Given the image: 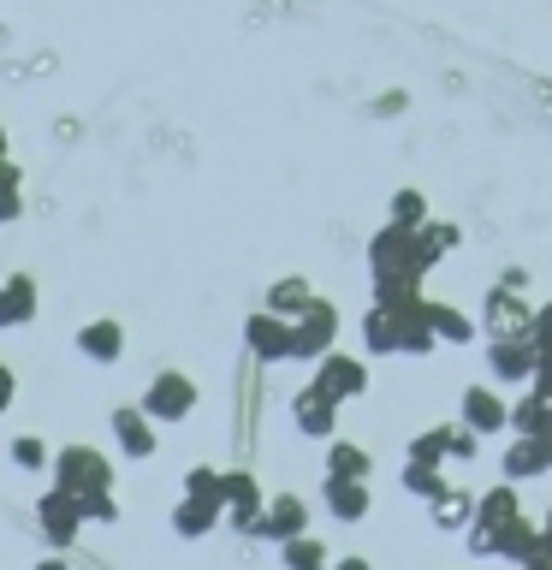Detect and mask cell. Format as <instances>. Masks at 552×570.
<instances>
[{
    "instance_id": "277c9868",
    "label": "cell",
    "mask_w": 552,
    "mask_h": 570,
    "mask_svg": "<svg viewBox=\"0 0 552 570\" xmlns=\"http://www.w3.org/2000/svg\"><path fill=\"white\" fill-rule=\"evenodd\" d=\"M327 351H338V309L327 297H315L309 309L292 321V363H321Z\"/></svg>"
},
{
    "instance_id": "d6986e66",
    "label": "cell",
    "mask_w": 552,
    "mask_h": 570,
    "mask_svg": "<svg viewBox=\"0 0 552 570\" xmlns=\"http://www.w3.org/2000/svg\"><path fill=\"white\" fill-rule=\"evenodd\" d=\"M78 351L89 356V363H119V356H125V327H119V321H83V327H78Z\"/></svg>"
},
{
    "instance_id": "f1b7e54d",
    "label": "cell",
    "mask_w": 552,
    "mask_h": 570,
    "mask_svg": "<svg viewBox=\"0 0 552 570\" xmlns=\"http://www.w3.org/2000/svg\"><path fill=\"white\" fill-rule=\"evenodd\" d=\"M363 356H398V327H392V309H374L363 315Z\"/></svg>"
},
{
    "instance_id": "7bdbcfd3",
    "label": "cell",
    "mask_w": 552,
    "mask_h": 570,
    "mask_svg": "<svg viewBox=\"0 0 552 570\" xmlns=\"http://www.w3.org/2000/svg\"><path fill=\"white\" fill-rule=\"evenodd\" d=\"M36 570H66V559H60V552H53V559H42V564H36Z\"/></svg>"
},
{
    "instance_id": "ffe728a7",
    "label": "cell",
    "mask_w": 552,
    "mask_h": 570,
    "mask_svg": "<svg viewBox=\"0 0 552 570\" xmlns=\"http://www.w3.org/2000/svg\"><path fill=\"white\" fill-rule=\"evenodd\" d=\"M427 303V297H422ZM422 303H410V309H392V327H398V356H427L440 345L434 327H427V309Z\"/></svg>"
},
{
    "instance_id": "9a60e30c",
    "label": "cell",
    "mask_w": 552,
    "mask_h": 570,
    "mask_svg": "<svg viewBox=\"0 0 552 570\" xmlns=\"http://www.w3.org/2000/svg\"><path fill=\"white\" fill-rule=\"evenodd\" d=\"M321 505H327L333 523H363V517L374 511V493H368V481L327 475V481H321Z\"/></svg>"
},
{
    "instance_id": "d590c367",
    "label": "cell",
    "mask_w": 552,
    "mask_h": 570,
    "mask_svg": "<svg viewBox=\"0 0 552 570\" xmlns=\"http://www.w3.org/2000/svg\"><path fill=\"white\" fill-rule=\"evenodd\" d=\"M392 226H427V208H422L416 190H404L398 203H392Z\"/></svg>"
},
{
    "instance_id": "ac0fdd59",
    "label": "cell",
    "mask_w": 552,
    "mask_h": 570,
    "mask_svg": "<svg viewBox=\"0 0 552 570\" xmlns=\"http://www.w3.org/2000/svg\"><path fill=\"white\" fill-rule=\"evenodd\" d=\"M529 315H534V309H523V303H516V292H499V285H493V297H487V327H481V333H493V338H529Z\"/></svg>"
},
{
    "instance_id": "44dd1931",
    "label": "cell",
    "mask_w": 552,
    "mask_h": 570,
    "mask_svg": "<svg viewBox=\"0 0 552 570\" xmlns=\"http://www.w3.org/2000/svg\"><path fill=\"white\" fill-rule=\"evenodd\" d=\"M516 511H523V499H516V481H493V488L475 493V523H481V529H505Z\"/></svg>"
},
{
    "instance_id": "603a6c76",
    "label": "cell",
    "mask_w": 552,
    "mask_h": 570,
    "mask_svg": "<svg viewBox=\"0 0 552 570\" xmlns=\"http://www.w3.org/2000/svg\"><path fill=\"white\" fill-rule=\"evenodd\" d=\"M422 309H427V327H434L440 345H470V338L481 333V327H475V321L463 315V309H452V303H434V297H427Z\"/></svg>"
},
{
    "instance_id": "7402d4cb",
    "label": "cell",
    "mask_w": 552,
    "mask_h": 570,
    "mask_svg": "<svg viewBox=\"0 0 552 570\" xmlns=\"http://www.w3.org/2000/svg\"><path fill=\"white\" fill-rule=\"evenodd\" d=\"M226 517H220V505H203V499H185L178 493V505H172V534L178 541H203L208 529H220Z\"/></svg>"
},
{
    "instance_id": "4fadbf2b",
    "label": "cell",
    "mask_w": 552,
    "mask_h": 570,
    "mask_svg": "<svg viewBox=\"0 0 552 570\" xmlns=\"http://www.w3.org/2000/svg\"><path fill=\"white\" fill-rule=\"evenodd\" d=\"M534 368H541V351L529 338H487V374L505 386H529Z\"/></svg>"
},
{
    "instance_id": "7c38bea8",
    "label": "cell",
    "mask_w": 552,
    "mask_h": 570,
    "mask_svg": "<svg viewBox=\"0 0 552 570\" xmlns=\"http://www.w3.org/2000/svg\"><path fill=\"white\" fill-rule=\"evenodd\" d=\"M36 523H42V534L53 541V552H66L71 541H78V529H83V505L71 493L48 488L42 499H36Z\"/></svg>"
},
{
    "instance_id": "ba28073f",
    "label": "cell",
    "mask_w": 552,
    "mask_h": 570,
    "mask_svg": "<svg viewBox=\"0 0 552 570\" xmlns=\"http://www.w3.org/2000/svg\"><path fill=\"white\" fill-rule=\"evenodd\" d=\"M256 541H274V547H285V541H297V534H309V499H297V493H274L262 505V517H256Z\"/></svg>"
},
{
    "instance_id": "ee69618b",
    "label": "cell",
    "mask_w": 552,
    "mask_h": 570,
    "mask_svg": "<svg viewBox=\"0 0 552 570\" xmlns=\"http://www.w3.org/2000/svg\"><path fill=\"white\" fill-rule=\"evenodd\" d=\"M0 167H7V131H0Z\"/></svg>"
},
{
    "instance_id": "5bb4252c",
    "label": "cell",
    "mask_w": 552,
    "mask_h": 570,
    "mask_svg": "<svg viewBox=\"0 0 552 570\" xmlns=\"http://www.w3.org/2000/svg\"><path fill=\"white\" fill-rule=\"evenodd\" d=\"M107 428H114V445H119L131 463H149V458H155V445H160V440H155V422L142 416L137 404H119L114 416H107Z\"/></svg>"
},
{
    "instance_id": "4316f807",
    "label": "cell",
    "mask_w": 552,
    "mask_h": 570,
    "mask_svg": "<svg viewBox=\"0 0 552 570\" xmlns=\"http://www.w3.org/2000/svg\"><path fill=\"white\" fill-rule=\"evenodd\" d=\"M315 303V292H309V279H274V292H267V315H279V321H297L303 309Z\"/></svg>"
},
{
    "instance_id": "7a4b0ae2",
    "label": "cell",
    "mask_w": 552,
    "mask_h": 570,
    "mask_svg": "<svg viewBox=\"0 0 552 570\" xmlns=\"http://www.w3.org/2000/svg\"><path fill=\"white\" fill-rule=\"evenodd\" d=\"M53 470V488L71 493V499H96V493H114V463H107L96 445H60L48 458Z\"/></svg>"
},
{
    "instance_id": "52a82bcc",
    "label": "cell",
    "mask_w": 552,
    "mask_h": 570,
    "mask_svg": "<svg viewBox=\"0 0 552 570\" xmlns=\"http://www.w3.org/2000/svg\"><path fill=\"white\" fill-rule=\"evenodd\" d=\"M315 386L327 392V399L338 404H351V399H363L368 392V356H351V351H327L315 363Z\"/></svg>"
},
{
    "instance_id": "3957f363",
    "label": "cell",
    "mask_w": 552,
    "mask_h": 570,
    "mask_svg": "<svg viewBox=\"0 0 552 570\" xmlns=\"http://www.w3.org/2000/svg\"><path fill=\"white\" fill-rule=\"evenodd\" d=\"M137 410H142V416H149V422H160V428L185 422L190 410H196V381H190V374H178V368H160L155 381L142 386Z\"/></svg>"
},
{
    "instance_id": "8fae6325",
    "label": "cell",
    "mask_w": 552,
    "mask_h": 570,
    "mask_svg": "<svg viewBox=\"0 0 552 570\" xmlns=\"http://www.w3.org/2000/svg\"><path fill=\"white\" fill-rule=\"evenodd\" d=\"M292 422H297V434H309V440H333L338 434V399H327L315 381H303L292 392Z\"/></svg>"
},
{
    "instance_id": "b9f144b4",
    "label": "cell",
    "mask_w": 552,
    "mask_h": 570,
    "mask_svg": "<svg viewBox=\"0 0 552 570\" xmlns=\"http://www.w3.org/2000/svg\"><path fill=\"white\" fill-rule=\"evenodd\" d=\"M534 523H541V547H552V505H546L541 517H534Z\"/></svg>"
},
{
    "instance_id": "74e56055",
    "label": "cell",
    "mask_w": 552,
    "mask_h": 570,
    "mask_svg": "<svg viewBox=\"0 0 552 570\" xmlns=\"http://www.w3.org/2000/svg\"><path fill=\"white\" fill-rule=\"evenodd\" d=\"M529 345L541 351V356H552V303H546V309H534V315H529Z\"/></svg>"
},
{
    "instance_id": "f35d334b",
    "label": "cell",
    "mask_w": 552,
    "mask_h": 570,
    "mask_svg": "<svg viewBox=\"0 0 552 570\" xmlns=\"http://www.w3.org/2000/svg\"><path fill=\"white\" fill-rule=\"evenodd\" d=\"M422 244H427V256H452L457 249V226H422Z\"/></svg>"
},
{
    "instance_id": "8d00e7d4",
    "label": "cell",
    "mask_w": 552,
    "mask_h": 570,
    "mask_svg": "<svg viewBox=\"0 0 552 570\" xmlns=\"http://www.w3.org/2000/svg\"><path fill=\"white\" fill-rule=\"evenodd\" d=\"M78 505H83V523H119V499H114V493L78 499Z\"/></svg>"
},
{
    "instance_id": "e0dca14e",
    "label": "cell",
    "mask_w": 552,
    "mask_h": 570,
    "mask_svg": "<svg viewBox=\"0 0 552 570\" xmlns=\"http://www.w3.org/2000/svg\"><path fill=\"white\" fill-rule=\"evenodd\" d=\"M30 321H36V279H30V274L0 279V333L30 327Z\"/></svg>"
},
{
    "instance_id": "83f0119b",
    "label": "cell",
    "mask_w": 552,
    "mask_h": 570,
    "mask_svg": "<svg viewBox=\"0 0 552 570\" xmlns=\"http://www.w3.org/2000/svg\"><path fill=\"white\" fill-rule=\"evenodd\" d=\"M398 488H404V493H416V499H440L445 488H452V475H445L440 463H416V458H404Z\"/></svg>"
},
{
    "instance_id": "2e32d148",
    "label": "cell",
    "mask_w": 552,
    "mask_h": 570,
    "mask_svg": "<svg viewBox=\"0 0 552 570\" xmlns=\"http://www.w3.org/2000/svg\"><path fill=\"white\" fill-rule=\"evenodd\" d=\"M427 523H434L440 534H463V529L475 523V493L452 481V488H445L440 499H427Z\"/></svg>"
},
{
    "instance_id": "d4e9b609",
    "label": "cell",
    "mask_w": 552,
    "mask_h": 570,
    "mask_svg": "<svg viewBox=\"0 0 552 570\" xmlns=\"http://www.w3.org/2000/svg\"><path fill=\"white\" fill-rule=\"evenodd\" d=\"M327 475H345V481H368L374 475V458L363 452L356 440H327Z\"/></svg>"
},
{
    "instance_id": "5b68a950",
    "label": "cell",
    "mask_w": 552,
    "mask_h": 570,
    "mask_svg": "<svg viewBox=\"0 0 552 570\" xmlns=\"http://www.w3.org/2000/svg\"><path fill=\"white\" fill-rule=\"evenodd\" d=\"M457 422L470 428L475 440H487V434H505V428H511V399H505L499 386L475 381V386H463V399H457Z\"/></svg>"
},
{
    "instance_id": "f546056e",
    "label": "cell",
    "mask_w": 552,
    "mask_h": 570,
    "mask_svg": "<svg viewBox=\"0 0 552 570\" xmlns=\"http://www.w3.org/2000/svg\"><path fill=\"white\" fill-rule=\"evenodd\" d=\"M279 564H285V570H327L333 559H327V541L309 529V534H297V541L279 547Z\"/></svg>"
},
{
    "instance_id": "cb8c5ba5",
    "label": "cell",
    "mask_w": 552,
    "mask_h": 570,
    "mask_svg": "<svg viewBox=\"0 0 552 570\" xmlns=\"http://www.w3.org/2000/svg\"><path fill=\"white\" fill-rule=\"evenodd\" d=\"M511 434H552V404L534 386H523L511 399Z\"/></svg>"
},
{
    "instance_id": "30bf717a",
    "label": "cell",
    "mask_w": 552,
    "mask_h": 570,
    "mask_svg": "<svg viewBox=\"0 0 552 570\" xmlns=\"http://www.w3.org/2000/svg\"><path fill=\"white\" fill-rule=\"evenodd\" d=\"M244 345H249V356H256L262 368L292 363V321H279V315L256 309V315L244 321Z\"/></svg>"
},
{
    "instance_id": "d6a6232c",
    "label": "cell",
    "mask_w": 552,
    "mask_h": 570,
    "mask_svg": "<svg viewBox=\"0 0 552 570\" xmlns=\"http://www.w3.org/2000/svg\"><path fill=\"white\" fill-rule=\"evenodd\" d=\"M18 214H24V196H18V167L7 160V167H0V226L18 220Z\"/></svg>"
},
{
    "instance_id": "ab89813d",
    "label": "cell",
    "mask_w": 552,
    "mask_h": 570,
    "mask_svg": "<svg viewBox=\"0 0 552 570\" xmlns=\"http://www.w3.org/2000/svg\"><path fill=\"white\" fill-rule=\"evenodd\" d=\"M12 399H18V374H12L7 363H0V416L12 410Z\"/></svg>"
},
{
    "instance_id": "836d02e7",
    "label": "cell",
    "mask_w": 552,
    "mask_h": 570,
    "mask_svg": "<svg viewBox=\"0 0 552 570\" xmlns=\"http://www.w3.org/2000/svg\"><path fill=\"white\" fill-rule=\"evenodd\" d=\"M481 452V440L470 434V428H463V422H445V458H452V463H470Z\"/></svg>"
},
{
    "instance_id": "484cf974",
    "label": "cell",
    "mask_w": 552,
    "mask_h": 570,
    "mask_svg": "<svg viewBox=\"0 0 552 570\" xmlns=\"http://www.w3.org/2000/svg\"><path fill=\"white\" fill-rule=\"evenodd\" d=\"M541 547V523H534V517H523L516 511L505 529H499V559H511V564H523L529 552Z\"/></svg>"
},
{
    "instance_id": "6da1fadb",
    "label": "cell",
    "mask_w": 552,
    "mask_h": 570,
    "mask_svg": "<svg viewBox=\"0 0 552 570\" xmlns=\"http://www.w3.org/2000/svg\"><path fill=\"white\" fill-rule=\"evenodd\" d=\"M368 267H374V279H422L434 267V256L422 244V226H386L368 244Z\"/></svg>"
},
{
    "instance_id": "e575fe53",
    "label": "cell",
    "mask_w": 552,
    "mask_h": 570,
    "mask_svg": "<svg viewBox=\"0 0 552 570\" xmlns=\"http://www.w3.org/2000/svg\"><path fill=\"white\" fill-rule=\"evenodd\" d=\"M12 463H18V470H48V445L36 434H18L12 440Z\"/></svg>"
},
{
    "instance_id": "8992f818",
    "label": "cell",
    "mask_w": 552,
    "mask_h": 570,
    "mask_svg": "<svg viewBox=\"0 0 552 570\" xmlns=\"http://www.w3.org/2000/svg\"><path fill=\"white\" fill-rule=\"evenodd\" d=\"M534 475H552V434H511L505 452H499V481H534Z\"/></svg>"
},
{
    "instance_id": "1f68e13d",
    "label": "cell",
    "mask_w": 552,
    "mask_h": 570,
    "mask_svg": "<svg viewBox=\"0 0 552 570\" xmlns=\"http://www.w3.org/2000/svg\"><path fill=\"white\" fill-rule=\"evenodd\" d=\"M404 458H416V463H440V470H445V463H452V458H445V422L422 428V434L410 440V452H404Z\"/></svg>"
},
{
    "instance_id": "4dcf8cb0",
    "label": "cell",
    "mask_w": 552,
    "mask_h": 570,
    "mask_svg": "<svg viewBox=\"0 0 552 570\" xmlns=\"http://www.w3.org/2000/svg\"><path fill=\"white\" fill-rule=\"evenodd\" d=\"M220 475H226V470H214V463H190V470H185V499L220 505ZM220 517H226V511H220Z\"/></svg>"
},
{
    "instance_id": "9c48e42d",
    "label": "cell",
    "mask_w": 552,
    "mask_h": 570,
    "mask_svg": "<svg viewBox=\"0 0 552 570\" xmlns=\"http://www.w3.org/2000/svg\"><path fill=\"white\" fill-rule=\"evenodd\" d=\"M262 505H267V493H262V481L249 475V470H226L220 475V511H226V523L238 529V534L256 529Z\"/></svg>"
},
{
    "instance_id": "60d3db41",
    "label": "cell",
    "mask_w": 552,
    "mask_h": 570,
    "mask_svg": "<svg viewBox=\"0 0 552 570\" xmlns=\"http://www.w3.org/2000/svg\"><path fill=\"white\" fill-rule=\"evenodd\" d=\"M327 570H374V564H368V559H363V552H345V559H333V564H327Z\"/></svg>"
}]
</instances>
